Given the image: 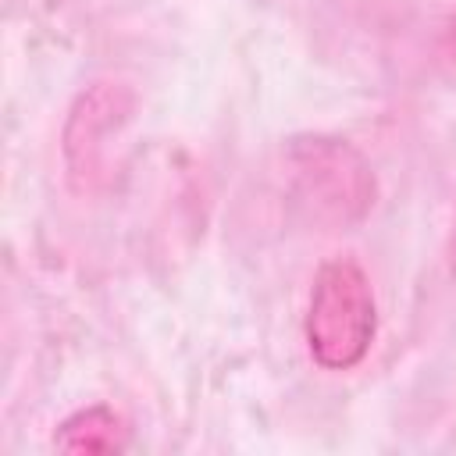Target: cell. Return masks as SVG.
Segmentation results:
<instances>
[{
    "label": "cell",
    "mask_w": 456,
    "mask_h": 456,
    "mask_svg": "<svg viewBox=\"0 0 456 456\" xmlns=\"http://www.w3.org/2000/svg\"><path fill=\"white\" fill-rule=\"evenodd\" d=\"M303 338L321 370L346 374L370 356L378 338V296L353 256H328L310 281Z\"/></svg>",
    "instance_id": "obj_1"
},
{
    "label": "cell",
    "mask_w": 456,
    "mask_h": 456,
    "mask_svg": "<svg viewBox=\"0 0 456 456\" xmlns=\"http://www.w3.org/2000/svg\"><path fill=\"white\" fill-rule=\"evenodd\" d=\"M442 50H445V57H449V61H456V14H452V18H449V25H445Z\"/></svg>",
    "instance_id": "obj_5"
},
{
    "label": "cell",
    "mask_w": 456,
    "mask_h": 456,
    "mask_svg": "<svg viewBox=\"0 0 456 456\" xmlns=\"http://www.w3.org/2000/svg\"><path fill=\"white\" fill-rule=\"evenodd\" d=\"M125 442H128L125 417L103 403L75 410L53 431V445L64 452H121Z\"/></svg>",
    "instance_id": "obj_4"
},
{
    "label": "cell",
    "mask_w": 456,
    "mask_h": 456,
    "mask_svg": "<svg viewBox=\"0 0 456 456\" xmlns=\"http://www.w3.org/2000/svg\"><path fill=\"white\" fill-rule=\"evenodd\" d=\"M449 267H452V278H456V232H452V249H449Z\"/></svg>",
    "instance_id": "obj_6"
},
{
    "label": "cell",
    "mask_w": 456,
    "mask_h": 456,
    "mask_svg": "<svg viewBox=\"0 0 456 456\" xmlns=\"http://www.w3.org/2000/svg\"><path fill=\"white\" fill-rule=\"evenodd\" d=\"M132 110L135 96L121 82H93L75 96L61 132V150L75 189H89L93 178L103 171V146L132 118Z\"/></svg>",
    "instance_id": "obj_3"
},
{
    "label": "cell",
    "mask_w": 456,
    "mask_h": 456,
    "mask_svg": "<svg viewBox=\"0 0 456 456\" xmlns=\"http://www.w3.org/2000/svg\"><path fill=\"white\" fill-rule=\"evenodd\" d=\"M285 171L292 200L303 214L328 228L346 232L360 224L378 200V178L370 160L338 135H303L285 150Z\"/></svg>",
    "instance_id": "obj_2"
}]
</instances>
